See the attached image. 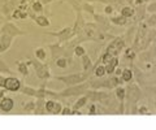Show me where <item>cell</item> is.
I'll use <instances>...</instances> for the list:
<instances>
[{
    "label": "cell",
    "instance_id": "cell-1",
    "mask_svg": "<svg viewBox=\"0 0 156 130\" xmlns=\"http://www.w3.org/2000/svg\"><path fill=\"white\" fill-rule=\"evenodd\" d=\"M20 81L16 79V78H7L5 79V89L7 90H10V91H16L20 89Z\"/></svg>",
    "mask_w": 156,
    "mask_h": 130
},
{
    "label": "cell",
    "instance_id": "cell-2",
    "mask_svg": "<svg viewBox=\"0 0 156 130\" xmlns=\"http://www.w3.org/2000/svg\"><path fill=\"white\" fill-rule=\"evenodd\" d=\"M122 47H124V42L122 40H115L112 44L108 47V53H111V55H116L117 52H120V50Z\"/></svg>",
    "mask_w": 156,
    "mask_h": 130
},
{
    "label": "cell",
    "instance_id": "cell-3",
    "mask_svg": "<svg viewBox=\"0 0 156 130\" xmlns=\"http://www.w3.org/2000/svg\"><path fill=\"white\" fill-rule=\"evenodd\" d=\"M46 109L51 113H55V115H57L61 112V105L59 103H53V102H47L46 104Z\"/></svg>",
    "mask_w": 156,
    "mask_h": 130
},
{
    "label": "cell",
    "instance_id": "cell-4",
    "mask_svg": "<svg viewBox=\"0 0 156 130\" xmlns=\"http://www.w3.org/2000/svg\"><path fill=\"white\" fill-rule=\"evenodd\" d=\"M0 108H2L4 112H9L13 108V100L9 99V98H3L2 104H0Z\"/></svg>",
    "mask_w": 156,
    "mask_h": 130
},
{
    "label": "cell",
    "instance_id": "cell-5",
    "mask_svg": "<svg viewBox=\"0 0 156 130\" xmlns=\"http://www.w3.org/2000/svg\"><path fill=\"white\" fill-rule=\"evenodd\" d=\"M117 59L116 57H113L112 60H111L109 62H108V65H107V67H105V72L107 73H112L115 69H116V67H117Z\"/></svg>",
    "mask_w": 156,
    "mask_h": 130
},
{
    "label": "cell",
    "instance_id": "cell-6",
    "mask_svg": "<svg viewBox=\"0 0 156 130\" xmlns=\"http://www.w3.org/2000/svg\"><path fill=\"white\" fill-rule=\"evenodd\" d=\"M122 16H124L125 18L126 17H130V16H133V14H134V9H133V8H130V7H125L124 9H122Z\"/></svg>",
    "mask_w": 156,
    "mask_h": 130
},
{
    "label": "cell",
    "instance_id": "cell-7",
    "mask_svg": "<svg viewBox=\"0 0 156 130\" xmlns=\"http://www.w3.org/2000/svg\"><path fill=\"white\" fill-rule=\"evenodd\" d=\"M81 79H82V77H80V75H72V77H69V78H63V81L70 82V83H78Z\"/></svg>",
    "mask_w": 156,
    "mask_h": 130
},
{
    "label": "cell",
    "instance_id": "cell-8",
    "mask_svg": "<svg viewBox=\"0 0 156 130\" xmlns=\"http://www.w3.org/2000/svg\"><path fill=\"white\" fill-rule=\"evenodd\" d=\"M133 77V73L130 69H125V70H122V79L124 81H130Z\"/></svg>",
    "mask_w": 156,
    "mask_h": 130
},
{
    "label": "cell",
    "instance_id": "cell-9",
    "mask_svg": "<svg viewBox=\"0 0 156 130\" xmlns=\"http://www.w3.org/2000/svg\"><path fill=\"white\" fill-rule=\"evenodd\" d=\"M37 24L40 25V26H48L50 22H48V20L46 17H38L37 18Z\"/></svg>",
    "mask_w": 156,
    "mask_h": 130
},
{
    "label": "cell",
    "instance_id": "cell-10",
    "mask_svg": "<svg viewBox=\"0 0 156 130\" xmlns=\"http://www.w3.org/2000/svg\"><path fill=\"white\" fill-rule=\"evenodd\" d=\"M115 24H117V25H124V24H126V21H125V17L122 16V17H117V18H113L112 20Z\"/></svg>",
    "mask_w": 156,
    "mask_h": 130
},
{
    "label": "cell",
    "instance_id": "cell-11",
    "mask_svg": "<svg viewBox=\"0 0 156 130\" xmlns=\"http://www.w3.org/2000/svg\"><path fill=\"white\" fill-rule=\"evenodd\" d=\"M104 73H105V68H104V67H98V68L95 69V74L98 75V77H102Z\"/></svg>",
    "mask_w": 156,
    "mask_h": 130
},
{
    "label": "cell",
    "instance_id": "cell-12",
    "mask_svg": "<svg viewBox=\"0 0 156 130\" xmlns=\"http://www.w3.org/2000/svg\"><path fill=\"white\" fill-rule=\"evenodd\" d=\"M86 102H87V98H82V99H81L80 102H77V103H75V105H74V107H75V108H81Z\"/></svg>",
    "mask_w": 156,
    "mask_h": 130
},
{
    "label": "cell",
    "instance_id": "cell-13",
    "mask_svg": "<svg viewBox=\"0 0 156 130\" xmlns=\"http://www.w3.org/2000/svg\"><path fill=\"white\" fill-rule=\"evenodd\" d=\"M75 55L77 56H83L85 55V50L82 47H77L75 48Z\"/></svg>",
    "mask_w": 156,
    "mask_h": 130
},
{
    "label": "cell",
    "instance_id": "cell-14",
    "mask_svg": "<svg viewBox=\"0 0 156 130\" xmlns=\"http://www.w3.org/2000/svg\"><path fill=\"white\" fill-rule=\"evenodd\" d=\"M111 60H112V55H111V53H108V52H107L105 55L103 56V61H104L105 64H108V62H109Z\"/></svg>",
    "mask_w": 156,
    "mask_h": 130
},
{
    "label": "cell",
    "instance_id": "cell-15",
    "mask_svg": "<svg viewBox=\"0 0 156 130\" xmlns=\"http://www.w3.org/2000/svg\"><path fill=\"white\" fill-rule=\"evenodd\" d=\"M20 72L22 73V74H26V67H25V65L24 64H22V62H20Z\"/></svg>",
    "mask_w": 156,
    "mask_h": 130
},
{
    "label": "cell",
    "instance_id": "cell-16",
    "mask_svg": "<svg viewBox=\"0 0 156 130\" xmlns=\"http://www.w3.org/2000/svg\"><path fill=\"white\" fill-rule=\"evenodd\" d=\"M124 95H125V91L122 90V89H120V90H117V96L120 98V99H124Z\"/></svg>",
    "mask_w": 156,
    "mask_h": 130
},
{
    "label": "cell",
    "instance_id": "cell-17",
    "mask_svg": "<svg viewBox=\"0 0 156 130\" xmlns=\"http://www.w3.org/2000/svg\"><path fill=\"white\" fill-rule=\"evenodd\" d=\"M33 8H34V10H37V12H40V10H42V5H40V3H35L34 5H33Z\"/></svg>",
    "mask_w": 156,
    "mask_h": 130
},
{
    "label": "cell",
    "instance_id": "cell-18",
    "mask_svg": "<svg viewBox=\"0 0 156 130\" xmlns=\"http://www.w3.org/2000/svg\"><path fill=\"white\" fill-rule=\"evenodd\" d=\"M134 52H133V51H130V50H128L126 51V57H130V59H134Z\"/></svg>",
    "mask_w": 156,
    "mask_h": 130
},
{
    "label": "cell",
    "instance_id": "cell-19",
    "mask_svg": "<svg viewBox=\"0 0 156 130\" xmlns=\"http://www.w3.org/2000/svg\"><path fill=\"white\" fill-rule=\"evenodd\" d=\"M57 65H59V67H61V68H64L65 65H66V61H65L64 59H61V60H59V61H57Z\"/></svg>",
    "mask_w": 156,
    "mask_h": 130
},
{
    "label": "cell",
    "instance_id": "cell-20",
    "mask_svg": "<svg viewBox=\"0 0 156 130\" xmlns=\"http://www.w3.org/2000/svg\"><path fill=\"white\" fill-rule=\"evenodd\" d=\"M37 55H38L40 59H44V52H43V50H38V51H37Z\"/></svg>",
    "mask_w": 156,
    "mask_h": 130
},
{
    "label": "cell",
    "instance_id": "cell-21",
    "mask_svg": "<svg viewBox=\"0 0 156 130\" xmlns=\"http://www.w3.org/2000/svg\"><path fill=\"white\" fill-rule=\"evenodd\" d=\"M61 113H63V115H70V113H72V111L69 109V108H64V109L61 111Z\"/></svg>",
    "mask_w": 156,
    "mask_h": 130
},
{
    "label": "cell",
    "instance_id": "cell-22",
    "mask_svg": "<svg viewBox=\"0 0 156 130\" xmlns=\"http://www.w3.org/2000/svg\"><path fill=\"white\" fill-rule=\"evenodd\" d=\"M0 87H5V79L0 78Z\"/></svg>",
    "mask_w": 156,
    "mask_h": 130
},
{
    "label": "cell",
    "instance_id": "cell-23",
    "mask_svg": "<svg viewBox=\"0 0 156 130\" xmlns=\"http://www.w3.org/2000/svg\"><path fill=\"white\" fill-rule=\"evenodd\" d=\"M13 17H22V14H20V12H14L13 13Z\"/></svg>",
    "mask_w": 156,
    "mask_h": 130
},
{
    "label": "cell",
    "instance_id": "cell-24",
    "mask_svg": "<svg viewBox=\"0 0 156 130\" xmlns=\"http://www.w3.org/2000/svg\"><path fill=\"white\" fill-rule=\"evenodd\" d=\"M105 12H107V13H111V12H112V8H111V7H107V8H105Z\"/></svg>",
    "mask_w": 156,
    "mask_h": 130
},
{
    "label": "cell",
    "instance_id": "cell-25",
    "mask_svg": "<svg viewBox=\"0 0 156 130\" xmlns=\"http://www.w3.org/2000/svg\"><path fill=\"white\" fill-rule=\"evenodd\" d=\"M115 70H116V74H118V75H120V74H122V70H121V69H118V68H117V69H115Z\"/></svg>",
    "mask_w": 156,
    "mask_h": 130
},
{
    "label": "cell",
    "instance_id": "cell-26",
    "mask_svg": "<svg viewBox=\"0 0 156 130\" xmlns=\"http://www.w3.org/2000/svg\"><path fill=\"white\" fill-rule=\"evenodd\" d=\"M90 112H91V113H94V112H95V107H94V105L90 108Z\"/></svg>",
    "mask_w": 156,
    "mask_h": 130
},
{
    "label": "cell",
    "instance_id": "cell-27",
    "mask_svg": "<svg viewBox=\"0 0 156 130\" xmlns=\"http://www.w3.org/2000/svg\"><path fill=\"white\" fill-rule=\"evenodd\" d=\"M2 96H3V91H2V90H0V98H2Z\"/></svg>",
    "mask_w": 156,
    "mask_h": 130
},
{
    "label": "cell",
    "instance_id": "cell-28",
    "mask_svg": "<svg viewBox=\"0 0 156 130\" xmlns=\"http://www.w3.org/2000/svg\"><path fill=\"white\" fill-rule=\"evenodd\" d=\"M2 100H3V98H0V104H2Z\"/></svg>",
    "mask_w": 156,
    "mask_h": 130
},
{
    "label": "cell",
    "instance_id": "cell-29",
    "mask_svg": "<svg viewBox=\"0 0 156 130\" xmlns=\"http://www.w3.org/2000/svg\"><path fill=\"white\" fill-rule=\"evenodd\" d=\"M43 2H50V0H43Z\"/></svg>",
    "mask_w": 156,
    "mask_h": 130
}]
</instances>
